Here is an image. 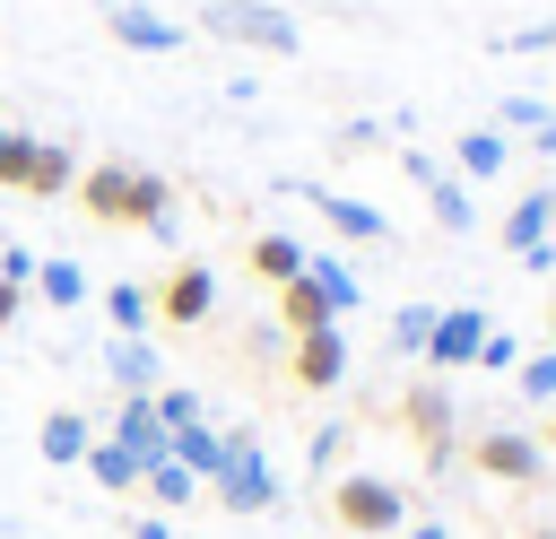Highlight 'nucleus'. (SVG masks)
<instances>
[{"label": "nucleus", "mask_w": 556, "mask_h": 539, "mask_svg": "<svg viewBox=\"0 0 556 539\" xmlns=\"http://www.w3.org/2000/svg\"><path fill=\"white\" fill-rule=\"evenodd\" d=\"M70 191H78V209H87L96 226H148V235H174V183L148 174V165L104 156V165H78Z\"/></svg>", "instance_id": "nucleus-1"}, {"label": "nucleus", "mask_w": 556, "mask_h": 539, "mask_svg": "<svg viewBox=\"0 0 556 539\" xmlns=\"http://www.w3.org/2000/svg\"><path fill=\"white\" fill-rule=\"evenodd\" d=\"M330 522L348 539H391V530H408V496L374 469H348V478H330Z\"/></svg>", "instance_id": "nucleus-2"}, {"label": "nucleus", "mask_w": 556, "mask_h": 539, "mask_svg": "<svg viewBox=\"0 0 556 539\" xmlns=\"http://www.w3.org/2000/svg\"><path fill=\"white\" fill-rule=\"evenodd\" d=\"M200 35L243 43V52H295V43H304V26H295L287 9H269V0H208V9H200Z\"/></svg>", "instance_id": "nucleus-3"}, {"label": "nucleus", "mask_w": 556, "mask_h": 539, "mask_svg": "<svg viewBox=\"0 0 556 539\" xmlns=\"http://www.w3.org/2000/svg\"><path fill=\"white\" fill-rule=\"evenodd\" d=\"M208 487H217L226 513H269V504H278V469H269L261 435H226V469H217Z\"/></svg>", "instance_id": "nucleus-4"}, {"label": "nucleus", "mask_w": 556, "mask_h": 539, "mask_svg": "<svg viewBox=\"0 0 556 539\" xmlns=\"http://www.w3.org/2000/svg\"><path fill=\"white\" fill-rule=\"evenodd\" d=\"M469 469H478V478H504V487H539V478H547V452H539V435H521V426H486V435L469 443Z\"/></svg>", "instance_id": "nucleus-5"}, {"label": "nucleus", "mask_w": 556, "mask_h": 539, "mask_svg": "<svg viewBox=\"0 0 556 539\" xmlns=\"http://www.w3.org/2000/svg\"><path fill=\"white\" fill-rule=\"evenodd\" d=\"M400 426H408V443L426 452V469H443V461H452V391H443V374L408 383V400H400Z\"/></svg>", "instance_id": "nucleus-6"}, {"label": "nucleus", "mask_w": 556, "mask_h": 539, "mask_svg": "<svg viewBox=\"0 0 556 539\" xmlns=\"http://www.w3.org/2000/svg\"><path fill=\"white\" fill-rule=\"evenodd\" d=\"M400 174H408V183L426 191L434 226H452V235H469V226H478V200H469V183H460V174H443V165H434L426 148H400Z\"/></svg>", "instance_id": "nucleus-7"}, {"label": "nucleus", "mask_w": 556, "mask_h": 539, "mask_svg": "<svg viewBox=\"0 0 556 539\" xmlns=\"http://www.w3.org/2000/svg\"><path fill=\"white\" fill-rule=\"evenodd\" d=\"M148 304H156V322L191 330V322H208V304H217V270H208V261H174V270L148 287Z\"/></svg>", "instance_id": "nucleus-8"}, {"label": "nucleus", "mask_w": 556, "mask_h": 539, "mask_svg": "<svg viewBox=\"0 0 556 539\" xmlns=\"http://www.w3.org/2000/svg\"><path fill=\"white\" fill-rule=\"evenodd\" d=\"M287 191H295L313 217H330L348 243H391V217H382L374 200H348V191H330V183H287Z\"/></svg>", "instance_id": "nucleus-9"}, {"label": "nucleus", "mask_w": 556, "mask_h": 539, "mask_svg": "<svg viewBox=\"0 0 556 539\" xmlns=\"http://www.w3.org/2000/svg\"><path fill=\"white\" fill-rule=\"evenodd\" d=\"M478 339H486V313H478V304H443V313H434V330H426V348H417V365L460 374V365L478 356Z\"/></svg>", "instance_id": "nucleus-10"}, {"label": "nucleus", "mask_w": 556, "mask_h": 539, "mask_svg": "<svg viewBox=\"0 0 556 539\" xmlns=\"http://www.w3.org/2000/svg\"><path fill=\"white\" fill-rule=\"evenodd\" d=\"M104 35L122 43V52H182V17H156V9H139V0H104Z\"/></svg>", "instance_id": "nucleus-11"}, {"label": "nucleus", "mask_w": 556, "mask_h": 539, "mask_svg": "<svg viewBox=\"0 0 556 539\" xmlns=\"http://www.w3.org/2000/svg\"><path fill=\"white\" fill-rule=\"evenodd\" d=\"M295 391H339L348 383V330L330 322V330H295Z\"/></svg>", "instance_id": "nucleus-12"}, {"label": "nucleus", "mask_w": 556, "mask_h": 539, "mask_svg": "<svg viewBox=\"0 0 556 539\" xmlns=\"http://www.w3.org/2000/svg\"><path fill=\"white\" fill-rule=\"evenodd\" d=\"M547 235H556V183H539V191H521V200L504 209V226H495V243H504L513 261H521L530 243H547Z\"/></svg>", "instance_id": "nucleus-13"}, {"label": "nucleus", "mask_w": 556, "mask_h": 539, "mask_svg": "<svg viewBox=\"0 0 556 539\" xmlns=\"http://www.w3.org/2000/svg\"><path fill=\"white\" fill-rule=\"evenodd\" d=\"M78 183V156L61 148V139H26V165H17V191L26 200H61Z\"/></svg>", "instance_id": "nucleus-14"}, {"label": "nucleus", "mask_w": 556, "mask_h": 539, "mask_svg": "<svg viewBox=\"0 0 556 539\" xmlns=\"http://www.w3.org/2000/svg\"><path fill=\"white\" fill-rule=\"evenodd\" d=\"M113 443H122V452H130L139 469H148V461L165 452V417H156V400H148V391H130V400L113 409Z\"/></svg>", "instance_id": "nucleus-15"}, {"label": "nucleus", "mask_w": 556, "mask_h": 539, "mask_svg": "<svg viewBox=\"0 0 556 539\" xmlns=\"http://www.w3.org/2000/svg\"><path fill=\"white\" fill-rule=\"evenodd\" d=\"M452 165H460V183H495V174L513 165V139H504L495 122H478V130L452 139Z\"/></svg>", "instance_id": "nucleus-16"}, {"label": "nucleus", "mask_w": 556, "mask_h": 539, "mask_svg": "<svg viewBox=\"0 0 556 539\" xmlns=\"http://www.w3.org/2000/svg\"><path fill=\"white\" fill-rule=\"evenodd\" d=\"M330 322H339V313H330V296H321V287H313L304 270H295V278L278 287V330L295 339V330H330Z\"/></svg>", "instance_id": "nucleus-17"}, {"label": "nucleus", "mask_w": 556, "mask_h": 539, "mask_svg": "<svg viewBox=\"0 0 556 539\" xmlns=\"http://www.w3.org/2000/svg\"><path fill=\"white\" fill-rule=\"evenodd\" d=\"M165 452H174V461H182V469H191L200 487H208V478L226 469V435H217L208 417H200V426H174V435H165Z\"/></svg>", "instance_id": "nucleus-18"}, {"label": "nucleus", "mask_w": 556, "mask_h": 539, "mask_svg": "<svg viewBox=\"0 0 556 539\" xmlns=\"http://www.w3.org/2000/svg\"><path fill=\"white\" fill-rule=\"evenodd\" d=\"M243 261H252V278H261V287H287V278L304 270V243L269 226V235H252V243H243Z\"/></svg>", "instance_id": "nucleus-19"}, {"label": "nucleus", "mask_w": 556, "mask_h": 539, "mask_svg": "<svg viewBox=\"0 0 556 539\" xmlns=\"http://www.w3.org/2000/svg\"><path fill=\"white\" fill-rule=\"evenodd\" d=\"M87 443H96V426H87L78 409H52V417L35 426V452H43V461H61V469H70V461H87Z\"/></svg>", "instance_id": "nucleus-20"}, {"label": "nucleus", "mask_w": 556, "mask_h": 539, "mask_svg": "<svg viewBox=\"0 0 556 539\" xmlns=\"http://www.w3.org/2000/svg\"><path fill=\"white\" fill-rule=\"evenodd\" d=\"M304 278H313V287L330 296V313H339V322H348V313L365 304V287H356V270H348L339 252H304Z\"/></svg>", "instance_id": "nucleus-21"}, {"label": "nucleus", "mask_w": 556, "mask_h": 539, "mask_svg": "<svg viewBox=\"0 0 556 539\" xmlns=\"http://www.w3.org/2000/svg\"><path fill=\"white\" fill-rule=\"evenodd\" d=\"M104 365H113L122 400H130V391H156V383H165V365H156V348H148V339H113V348H104Z\"/></svg>", "instance_id": "nucleus-22"}, {"label": "nucleus", "mask_w": 556, "mask_h": 539, "mask_svg": "<svg viewBox=\"0 0 556 539\" xmlns=\"http://www.w3.org/2000/svg\"><path fill=\"white\" fill-rule=\"evenodd\" d=\"M104 322H113L122 339H148V330H156V304H148V287H139V278L104 287Z\"/></svg>", "instance_id": "nucleus-23"}, {"label": "nucleus", "mask_w": 556, "mask_h": 539, "mask_svg": "<svg viewBox=\"0 0 556 539\" xmlns=\"http://www.w3.org/2000/svg\"><path fill=\"white\" fill-rule=\"evenodd\" d=\"M35 287H43V304H61V313H70V304H87V270H78V261H61V252H43V261H35Z\"/></svg>", "instance_id": "nucleus-24"}, {"label": "nucleus", "mask_w": 556, "mask_h": 539, "mask_svg": "<svg viewBox=\"0 0 556 539\" xmlns=\"http://www.w3.org/2000/svg\"><path fill=\"white\" fill-rule=\"evenodd\" d=\"M139 487H148V496H156V504H191V496H200V478H191V469H182V461H174V452H156V461H148V469H139Z\"/></svg>", "instance_id": "nucleus-25"}, {"label": "nucleus", "mask_w": 556, "mask_h": 539, "mask_svg": "<svg viewBox=\"0 0 556 539\" xmlns=\"http://www.w3.org/2000/svg\"><path fill=\"white\" fill-rule=\"evenodd\" d=\"M87 469H96V487H139V461H130L113 435H96V443H87Z\"/></svg>", "instance_id": "nucleus-26"}, {"label": "nucleus", "mask_w": 556, "mask_h": 539, "mask_svg": "<svg viewBox=\"0 0 556 539\" xmlns=\"http://www.w3.org/2000/svg\"><path fill=\"white\" fill-rule=\"evenodd\" d=\"M513 383H521V400H530V409H556V348L521 356V365H513Z\"/></svg>", "instance_id": "nucleus-27"}, {"label": "nucleus", "mask_w": 556, "mask_h": 539, "mask_svg": "<svg viewBox=\"0 0 556 539\" xmlns=\"http://www.w3.org/2000/svg\"><path fill=\"white\" fill-rule=\"evenodd\" d=\"M547 113H556L547 96H504V104H495V130H504V139H530Z\"/></svg>", "instance_id": "nucleus-28"}, {"label": "nucleus", "mask_w": 556, "mask_h": 539, "mask_svg": "<svg viewBox=\"0 0 556 539\" xmlns=\"http://www.w3.org/2000/svg\"><path fill=\"white\" fill-rule=\"evenodd\" d=\"M434 313H443V304H426V296H417V304H400V313H391V348H400V356H417V348H426V330H434Z\"/></svg>", "instance_id": "nucleus-29"}, {"label": "nucleus", "mask_w": 556, "mask_h": 539, "mask_svg": "<svg viewBox=\"0 0 556 539\" xmlns=\"http://www.w3.org/2000/svg\"><path fill=\"white\" fill-rule=\"evenodd\" d=\"M148 400H156V417H165V435H174V426H200V417H208V409H200V391H182V383H156Z\"/></svg>", "instance_id": "nucleus-30"}, {"label": "nucleus", "mask_w": 556, "mask_h": 539, "mask_svg": "<svg viewBox=\"0 0 556 539\" xmlns=\"http://www.w3.org/2000/svg\"><path fill=\"white\" fill-rule=\"evenodd\" d=\"M469 365H486V374H513V365H521V339H513L504 322H486V339H478V356H469Z\"/></svg>", "instance_id": "nucleus-31"}, {"label": "nucleus", "mask_w": 556, "mask_h": 539, "mask_svg": "<svg viewBox=\"0 0 556 539\" xmlns=\"http://www.w3.org/2000/svg\"><path fill=\"white\" fill-rule=\"evenodd\" d=\"M339 452H348V426H313V478H330Z\"/></svg>", "instance_id": "nucleus-32"}, {"label": "nucleus", "mask_w": 556, "mask_h": 539, "mask_svg": "<svg viewBox=\"0 0 556 539\" xmlns=\"http://www.w3.org/2000/svg\"><path fill=\"white\" fill-rule=\"evenodd\" d=\"M0 278L26 287V278H35V243H9V252H0Z\"/></svg>", "instance_id": "nucleus-33"}, {"label": "nucleus", "mask_w": 556, "mask_h": 539, "mask_svg": "<svg viewBox=\"0 0 556 539\" xmlns=\"http://www.w3.org/2000/svg\"><path fill=\"white\" fill-rule=\"evenodd\" d=\"M17 165H26V130H0V183H17Z\"/></svg>", "instance_id": "nucleus-34"}, {"label": "nucleus", "mask_w": 556, "mask_h": 539, "mask_svg": "<svg viewBox=\"0 0 556 539\" xmlns=\"http://www.w3.org/2000/svg\"><path fill=\"white\" fill-rule=\"evenodd\" d=\"M530 156H556V113H547V122L530 130Z\"/></svg>", "instance_id": "nucleus-35"}, {"label": "nucleus", "mask_w": 556, "mask_h": 539, "mask_svg": "<svg viewBox=\"0 0 556 539\" xmlns=\"http://www.w3.org/2000/svg\"><path fill=\"white\" fill-rule=\"evenodd\" d=\"M17 304H26V296H17V287H9V278H0V330H9V322H17Z\"/></svg>", "instance_id": "nucleus-36"}, {"label": "nucleus", "mask_w": 556, "mask_h": 539, "mask_svg": "<svg viewBox=\"0 0 556 539\" xmlns=\"http://www.w3.org/2000/svg\"><path fill=\"white\" fill-rule=\"evenodd\" d=\"M391 539H452L443 522H408V530H391Z\"/></svg>", "instance_id": "nucleus-37"}, {"label": "nucleus", "mask_w": 556, "mask_h": 539, "mask_svg": "<svg viewBox=\"0 0 556 539\" xmlns=\"http://www.w3.org/2000/svg\"><path fill=\"white\" fill-rule=\"evenodd\" d=\"M130 539H174V530H165V522L148 513V522H130Z\"/></svg>", "instance_id": "nucleus-38"}, {"label": "nucleus", "mask_w": 556, "mask_h": 539, "mask_svg": "<svg viewBox=\"0 0 556 539\" xmlns=\"http://www.w3.org/2000/svg\"><path fill=\"white\" fill-rule=\"evenodd\" d=\"M539 452H556V409H547V426H539Z\"/></svg>", "instance_id": "nucleus-39"}, {"label": "nucleus", "mask_w": 556, "mask_h": 539, "mask_svg": "<svg viewBox=\"0 0 556 539\" xmlns=\"http://www.w3.org/2000/svg\"><path fill=\"white\" fill-rule=\"evenodd\" d=\"M521 539H556V530H547V522H530V530H521Z\"/></svg>", "instance_id": "nucleus-40"}, {"label": "nucleus", "mask_w": 556, "mask_h": 539, "mask_svg": "<svg viewBox=\"0 0 556 539\" xmlns=\"http://www.w3.org/2000/svg\"><path fill=\"white\" fill-rule=\"evenodd\" d=\"M547 322H556V304H547Z\"/></svg>", "instance_id": "nucleus-41"}]
</instances>
